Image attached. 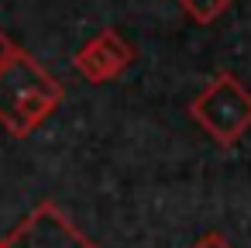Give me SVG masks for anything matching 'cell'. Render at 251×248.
Segmentation results:
<instances>
[{
    "mask_svg": "<svg viewBox=\"0 0 251 248\" xmlns=\"http://www.w3.org/2000/svg\"><path fill=\"white\" fill-rule=\"evenodd\" d=\"M59 104L62 86L25 49H18L7 66H0V124L14 138H28Z\"/></svg>",
    "mask_w": 251,
    "mask_h": 248,
    "instance_id": "cell-1",
    "label": "cell"
},
{
    "mask_svg": "<svg viewBox=\"0 0 251 248\" xmlns=\"http://www.w3.org/2000/svg\"><path fill=\"white\" fill-rule=\"evenodd\" d=\"M189 114L220 145H234L251 128V93L234 73H217V80L189 104Z\"/></svg>",
    "mask_w": 251,
    "mask_h": 248,
    "instance_id": "cell-2",
    "label": "cell"
},
{
    "mask_svg": "<svg viewBox=\"0 0 251 248\" xmlns=\"http://www.w3.org/2000/svg\"><path fill=\"white\" fill-rule=\"evenodd\" d=\"M4 248H97V245L86 241L55 203H42L14 227L11 238H4Z\"/></svg>",
    "mask_w": 251,
    "mask_h": 248,
    "instance_id": "cell-3",
    "label": "cell"
},
{
    "mask_svg": "<svg viewBox=\"0 0 251 248\" xmlns=\"http://www.w3.org/2000/svg\"><path fill=\"white\" fill-rule=\"evenodd\" d=\"M131 62H134V49H131L114 28L100 31V35H97L93 42H86V45L76 52V59H73L76 73H79L83 80H90V83H107V80H114L117 73H124Z\"/></svg>",
    "mask_w": 251,
    "mask_h": 248,
    "instance_id": "cell-4",
    "label": "cell"
},
{
    "mask_svg": "<svg viewBox=\"0 0 251 248\" xmlns=\"http://www.w3.org/2000/svg\"><path fill=\"white\" fill-rule=\"evenodd\" d=\"M179 4L189 11V18H196L200 25H210V21H217L234 0H179Z\"/></svg>",
    "mask_w": 251,
    "mask_h": 248,
    "instance_id": "cell-5",
    "label": "cell"
},
{
    "mask_svg": "<svg viewBox=\"0 0 251 248\" xmlns=\"http://www.w3.org/2000/svg\"><path fill=\"white\" fill-rule=\"evenodd\" d=\"M193 248H234V245H230L224 234H206V238H203V241H196Z\"/></svg>",
    "mask_w": 251,
    "mask_h": 248,
    "instance_id": "cell-6",
    "label": "cell"
},
{
    "mask_svg": "<svg viewBox=\"0 0 251 248\" xmlns=\"http://www.w3.org/2000/svg\"><path fill=\"white\" fill-rule=\"evenodd\" d=\"M14 52H18V45H14V42H11V38H7L4 31H0V66H7Z\"/></svg>",
    "mask_w": 251,
    "mask_h": 248,
    "instance_id": "cell-7",
    "label": "cell"
},
{
    "mask_svg": "<svg viewBox=\"0 0 251 248\" xmlns=\"http://www.w3.org/2000/svg\"><path fill=\"white\" fill-rule=\"evenodd\" d=\"M0 248H4V238H0Z\"/></svg>",
    "mask_w": 251,
    "mask_h": 248,
    "instance_id": "cell-8",
    "label": "cell"
}]
</instances>
